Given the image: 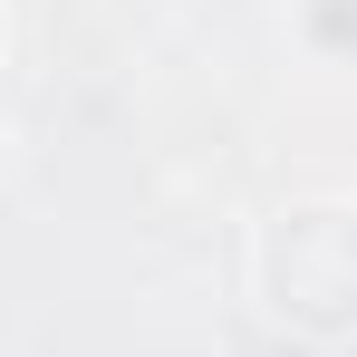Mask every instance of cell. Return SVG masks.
<instances>
[{
	"mask_svg": "<svg viewBox=\"0 0 357 357\" xmlns=\"http://www.w3.org/2000/svg\"><path fill=\"white\" fill-rule=\"evenodd\" d=\"M251 309L299 348H348L357 338V193H290L251 222L241 251Z\"/></svg>",
	"mask_w": 357,
	"mask_h": 357,
	"instance_id": "1",
	"label": "cell"
},
{
	"mask_svg": "<svg viewBox=\"0 0 357 357\" xmlns=\"http://www.w3.org/2000/svg\"><path fill=\"white\" fill-rule=\"evenodd\" d=\"M0 68H10V0H0Z\"/></svg>",
	"mask_w": 357,
	"mask_h": 357,
	"instance_id": "2",
	"label": "cell"
},
{
	"mask_svg": "<svg viewBox=\"0 0 357 357\" xmlns=\"http://www.w3.org/2000/svg\"><path fill=\"white\" fill-rule=\"evenodd\" d=\"M348 10H357V0H348Z\"/></svg>",
	"mask_w": 357,
	"mask_h": 357,
	"instance_id": "3",
	"label": "cell"
}]
</instances>
